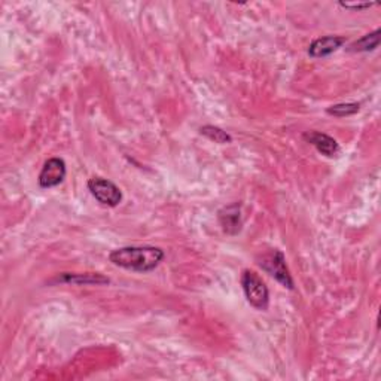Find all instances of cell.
I'll list each match as a JSON object with an SVG mask.
<instances>
[{
  "instance_id": "6da1fadb",
  "label": "cell",
  "mask_w": 381,
  "mask_h": 381,
  "mask_svg": "<svg viewBox=\"0 0 381 381\" xmlns=\"http://www.w3.org/2000/svg\"><path fill=\"white\" fill-rule=\"evenodd\" d=\"M164 258V250L155 246H127L110 252L109 261L130 272L151 273L163 262Z\"/></svg>"
},
{
  "instance_id": "7a4b0ae2",
  "label": "cell",
  "mask_w": 381,
  "mask_h": 381,
  "mask_svg": "<svg viewBox=\"0 0 381 381\" xmlns=\"http://www.w3.org/2000/svg\"><path fill=\"white\" fill-rule=\"evenodd\" d=\"M241 288L248 302L256 310L265 312L269 304V290L265 281L253 269H244L241 274Z\"/></svg>"
},
{
  "instance_id": "3957f363",
  "label": "cell",
  "mask_w": 381,
  "mask_h": 381,
  "mask_svg": "<svg viewBox=\"0 0 381 381\" xmlns=\"http://www.w3.org/2000/svg\"><path fill=\"white\" fill-rule=\"evenodd\" d=\"M258 264L273 279H276L280 285L288 289H293V280L286 265V258L281 250L273 249L265 252L262 256L258 258Z\"/></svg>"
},
{
  "instance_id": "277c9868",
  "label": "cell",
  "mask_w": 381,
  "mask_h": 381,
  "mask_svg": "<svg viewBox=\"0 0 381 381\" xmlns=\"http://www.w3.org/2000/svg\"><path fill=\"white\" fill-rule=\"evenodd\" d=\"M88 189L94 199L107 207H116L122 201V192L112 180L103 178H91L88 180Z\"/></svg>"
},
{
  "instance_id": "5b68a950",
  "label": "cell",
  "mask_w": 381,
  "mask_h": 381,
  "mask_svg": "<svg viewBox=\"0 0 381 381\" xmlns=\"http://www.w3.org/2000/svg\"><path fill=\"white\" fill-rule=\"evenodd\" d=\"M66 175H67V167H66L65 159L57 158V156L49 158L48 161H45L39 173V178H38L39 187L45 189L58 187L60 183L66 179Z\"/></svg>"
},
{
  "instance_id": "8992f818",
  "label": "cell",
  "mask_w": 381,
  "mask_h": 381,
  "mask_svg": "<svg viewBox=\"0 0 381 381\" xmlns=\"http://www.w3.org/2000/svg\"><path fill=\"white\" fill-rule=\"evenodd\" d=\"M219 224L228 236H237L243 227L241 204L232 203L219 212Z\"/></svg>"
},
{
  "instance_id": "52a82bcc",
  "label": "cell",
  "mask_w": 381,
  "mask_h": 381,
  "mask_svg": "<svg viewBox=\"0 0 381 381\" xmlns=\"http://www.w3.org/2000/svg\"><path fill=\"white\" fill-rule=\"evenodd\" d=\"M344 44H346V38H344V36L328 34V36H323V38H317L309 46V55L312 58L328 57L330 54H334L335 51H338Z\"/></svg>"
},
{
  "instance_id": "ba28073f",
  "label": "cell",
  "mask_w": 381,
  "mask_h": 381,
  "mask_svg": "<svg viewBox=\"0 0 381 381\" xmlns=\"http://www.w3.org/2000/svg\"><path fill=\"white\" fill-rule=\"evenodd\" d=\"M302 138L307 143L313 145L317 149V152H321L322 155H325L328 158H334L340 154L338 142L334 138L328 136V134H325V133L307 131V133H304Z\"/></svg>"
},
{
  "instance_id": "9c48e42d",
  "label": "cell",
  "mask_w": 381,
  "mask_h": 381,
  "mask_svg": "<svg viewBox=\"0 0 381 381\" xmlns=\"http://www.w3.org/2000/svg\"><path fill=\"white\" fill-rule=\"evenodd\" d=\"M55 281H61V283H73V285H107L110 280L102 274H70L63 273L55 279Z\"/></svg>"
},
{
  "instance_id": "30bf717a",
  "label": "cell",
  "mask_w": 381,
  "mask_h": 381,
  "mask_svg": "<svg viewBox=\"0 0 381 381\" xmlns=\"http://www.w3.org/2000/svg\"><path fill=\"white\" fill-rule=\"evenodd\" d=\"M380 29H375L373 33H368L365 36H362L361 39H358L356 42H353L347 51L350 53H370L374 51V49L378 48L380 45Z\"/></svg>"
},
{
  "instance_id": "8fae6325",
  "label": "cell",
  "mask_w": 381,
  "mask_h": 381,
  "mask_svg": "<svg viewBox=\"0 0 381 381\" xmlns=\"http://www.w3.org/2000/svg\"><path fill=\"white\" fill-rule=\"evenodd\" d=\"M200 133L203 134V136H206L208 140H212L215 143H219V145H228L232 142V138L229 136V134L219 128L216 126H204L200 128Z\"/></svg>"
},
{
  "instance_id": "7c38bea8",
  "label": "cell",
  "mask_w": 381,
  "mask_h": 381,
  "mask_svg": "<svg viewBox=\"0 0 381 381\" xmlns=\"http://www.w3.org/2000/svg\"><path fill=\"white\" fill-rule=\"evenodd\" d=\"M359 110H361V103H340V105L328 107L326 114L337 116V118H344V116H352L354 114H358Z\"/></svg>"
},
{
  "instance_id": "4fadbf2b",
  "label": "cell",
  "mask_w": 381,
  "mask_h": 381,
  "mask_svg": "<svg viewBox=\"0 0 381 381\" xmlns=\"http://www.w3.org/2000/svg\"><path fill=\"white\" fill-rule=\"evenodd\" d=\"M375 4H368V2H365V4H344V2H341L340 4V6L341 8H346V9H353V11H362V9H368V8H371V6H374Z\"/></svg>"
}]
</instances>
